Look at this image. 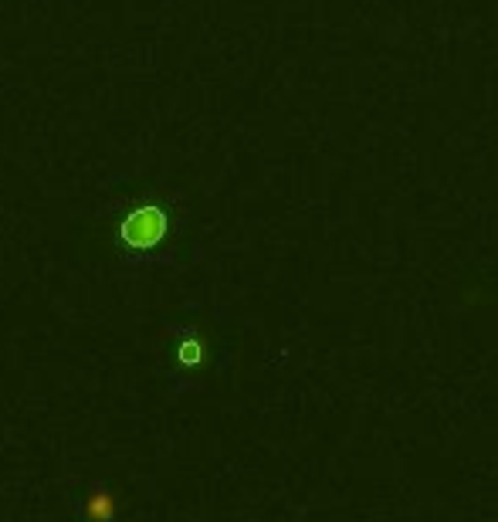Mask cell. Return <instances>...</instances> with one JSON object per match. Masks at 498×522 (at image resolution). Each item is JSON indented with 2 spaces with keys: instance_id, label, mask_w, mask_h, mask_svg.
I'll return each mask as SVG.
<instances>
[{
  "instance_id": "1",
  "label": "cell",
  "mask_w": 498,
  "mask_h": 522,
  "mask_svg": "<svg viewBox=\"0 0 498 522\" xmlns=\"http://www.w3.org/2000/svg\"><path fill=\"white\" fill-rule=\"evenodd\" d=\"M180 238L176 200L143 183H122L113 191L102 214V245L129 269H150L170 261Z\"/></svg>"
},
{
  "instance_id": "2",
  "label": "cell",
  "mask_w": 498,
  "mask_h": 522,
  "mask_svg": "<svg viewBox=\"0 0 498 522\" xmlns=\"http://www.w3.org/2000/svg\"><path fill=\"white\" fill-rule=\"evenodd\" d=\"M211 360V343H207V332L193 323L170 329L167 336V377L170 384H176V390L187 387L200 370L207 367Z\"/></svg>"
},
{
  "instance_id": "3",
  "label": "cell",
  "mask_w": 498,
  "mask_h": 522,
  "mask_svg": "<svg viewBox=\"0 0 498 522\" xmlns=\"http://www.w3.org/2000/svg\"><path fill=\"white\" fill-rule=\"evenodd\" d=\"M82 512L89 519H113L115 512H119V495H115L109 485H92L82 495Z\"/></svg>"
}]
</instances>
